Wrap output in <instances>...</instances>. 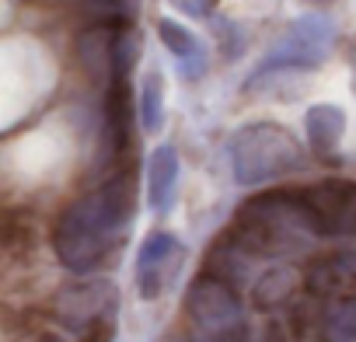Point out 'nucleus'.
<instances>
[{
    "mask_svg": "<svg viewBox=\"0 0 356 342\" xmlns=\"http://www.w3.org/2000/svg\"><path fill=\"white\" fill-rule=\"evenodd\" d=\"M171 4L182 15H189V18H207V15H213L217 0H171Z\"/></svg>",
    "mask_w": 356,
    "mask_h": 342,
    "instance_id": "18",
    "label": "nucleus"
},
{
    "mask_svg": "<svg viewBox=\"0 0 356 342\" xmlns=\"http://www.w3.org/2000/svg\"><path fill=\"white\" fill-rule=\"evenodd\" d=\"M161 105H164V98H161V77L157 74H147V81L140 88V122H143L147 133L161 129Z\"/></svg>",
    "mask_w": 356,
    "mask_h": 342,
    "instance_id": "15",
    "label": "nucleus"
},
{
    "mask_svg": "<svg viewBox=\"0 0 356 342\" xmlns=\"http://www.w3.org/2000/svg\"><path fill=\"white\" fill-rule=\"evenodd\" d=\"M297 283H300V276H297L293 266H273V269H266V272L255 279L252 297H255L259 307H280V304H286V300L293 297Z\"/></svg>",
    "mask_w": 356,
    "mask_h": 342,
    "instance_id": "13",
    "label": "nucleus"
},
{
    "mask_svg": "<svg viewBox=\"0 0 356 342\" xmlns=\"http://www.w3.org/2000/svg\"><path fill=\"white\" fill-rule=\"evenodd\" d=\"M304 206L321 238H353L356 241V182L325 179L318 186L300 189Z\"/></svg>",
    "mask_w": 356,
    "mask_h": 342,
    "instance_id": "7",
    "label": "nucleus"
},
{
    "mask_svg": "<svg viewBox=\"0 0 356 342\" xmlns=\"http://www.w3.org/2000/svg\"><path fill=\"white\" fill-rule=\"evenodd\" d=\"M136 206V182L129 171L105 179L88 196H77L53 227V252L70 272L98 269L122 241Z\"/></svg>",
    "mask_w": 356,
    "mask_h": 342,
    "instance_id": "1",
    "label": "nucleus"
},
{
    "mask_svg": "<svg viewBox=\"0 0 356 342\" xmlns=\"http://www.w3.org/2000/svg\"><path fill=\"white\" fill-rule=\"evenodd\" d=\"M238 342H286V339H283V332L276 325H259V328H248L245 325V332L238 335Z\"/></svg>",
    "mask_w": 356,
    "mask_h": 342,
    "instance_id": "17",
    "label": "nucleus"
},
{
    "mask_svg": "<svg viewBox=\"0 0 356 342\" xmlns=\"http://www.w3.org/2000/svg\"><path fill=\"white\" fill-rule=\"evenodd\" d=\"M332 42H335V28H332L328 18H321V15L297 18L293 28H290V32L269 49V56L255 67V74L248 77V88H255L259 81H266V77L276 74V70H311V67H318V63L328 56Z\"/></svg>",
    "mask_w": 356,
    "mask_h": 342,
    "instance_id": "6",
    "label": "nucleus"
},
{
    "mask_svg": "<svg viewBox=\"0 0 356 342\" xmlns=\"http://www.w3.org/2000/svg\"><path fill=\"white\" fill-rule=\"evenodd\" d=\"M231 168L241 186H266L304 168L300 143L276 122H252L231 136Z\"/></svg>",
    "mask_w": 356,
    "mask_h": 342,
    "instance_id": "3",
    "label": "nucleus"
},
{
    "mask_svg": "<svg viewBox=\"0 0 356 342\" xmlns=\"http://www.w3.org/2000/svg\"><path fill=\"white\" fill-rule=\"evenodd\" d=\"M147 186H150V206L157 213L171 210L175 203V189H178V150L175 147H157L150 154V168H147Z\"/></svg>",
    "mask_w": 356,
    "mask_h": 342,
    "instance_id": "12",
    "label": "nucleus"
},
{
    "mask_svg": "<svg viewBox=\"0 0 356 342\" xmlns=\"http://www.w3.org/2000/svg\"><path fill=\"white\" fill-rule=\"evenodd\" d=\"M88 8L102 18H115V22H126L133 11H136V0H88Z\"/></svg>",
    "mask_w": 356,
    "mask_h": 342,
    "instance_id": "16",
    "label": "nucleus"
},
{
    "mask_svg": "<svg viewBox=\"0 0 356 342\" xmlns=\"http://www.w3.org/2000/svg\"><path fill=\"white\" fill-rule=\"evenodd\" d=\"M321 335L325 342H356V293L332 297L321 314Z\"/></svg>",
    "mask_w": 356,
    "mask_h": 342,
    "instance_id": "14",
    "label": "nucleus"
},
{
    "mask_svg": "<svg viewBox=\"0 0 356 342\" xmlns=\"http://www.w3.org/2000/svg\"><path fill=\"white\" fill-rule=\"evenodd\" d=\"M157 35H161V42L171 49V56L178 60V67H182V77H189V81H196V77H203L207 74V49L200 46V39L189 32V28H182L178 22H157Z\"/></svg>",
    "mask_w": 356,
    "mask_h": 342,
    "instance_id": "10",
    "label": "nucleus"
},
{
    "mask_svg": "<svg viewBox=\"0 0 356 342\" xmlns=\"http://www.w3.org/2000/svg\"><path fill=\"white\" fill-rule=\"evenodd\" d=\"M129 122H133V105H129V88L126 77H112L108 98H105V129H102V164H115L129 143Z\"/></svg>",
    "mask_w": 356,
    "mask_h": 342,
    "instance_id": "9",
    "label": "nucleus"
},
{
    "mask_svg": "<svg viewBox=\"0 0 356 342\" xmlns=\"http://www.w3.org/2000/svg\"><path fill=\"white\" fill-rule=\"evenodd\" d=\"M186 314L203 342H238L245 332V307L231 283L207 272L186 293Z\"/></svg>",
    "mask_w": 356,
    "mask_h": 342,
    "instance_id": "5",
    "label": "nucleus"
},
{
    "mask_svg": "<svg viewBox=\"0 0 356 342\" xmlns=\"http://www.w3.org/2000/svg\"><path fill=\"white\" fill-rule=\"evenodd\" d=\"M314 4H328V0H314Z\"/></svg>",
    "mask_w": 356,
    "mask_h": 342,
    "instance_id": "19",
    "label": "nucleus"
},
{
    "mask_svg": "<svg viewBox=\"0 0 356 342\" xmlns=\"http://www.w3.org/2000/svg\"><path fill=\"white\" fill-rule=\"evenodd\" d=\"M182 259V248H178V238L168 231H154L136 255V286L147 300L161 297V290L171 279V269Z\"/></svg>",
    "mask_w": 356,
    "mask_h": 342,
    "instance_id": "8",
    "label": "nucleus"
},
{
    "mask_svg": "<svg viewBox=\"0 0 356 342\" xmlns=\"http://www.w3.org/2000/svg\"><path fill=\"white\" fill-rule=\"evenodd\" d=\"M304 129H307V143L318 157H332L342 143L346 133V112L339 105H314L304 115Z\"/></svg>",
    "mask_w": 356,
    "mask_h": 342,
    "instance_id": "11",
    "label": "nucleus"
},
{
    "mask_svg": "<svg viewBox=\"0 0 356 342\" xmlns=\"http://www.w3.org/2000/svg\"><path fill=\"white\" fill-rule=\"evenodd\" d=\"M115 286L108 279H88L56 293V321L74 342H108L115 335Z\"/></svg>",
    "mask_w": 356,
    "mask_h": 342,
    "instance_id": "4",
    "label": "nucleus"
},
{
    "mask_svg": "<svg viewBox=\"0 0 356 342\" xmlns=\"http://www.w3.org/2000/svg\"><path fill=\"white\" fill-rule=\"evenodd\" d=\"M231 238L252 259H290L321 241L300 189H273L245 200L238 206Z\"/></svg>",
    "mask_w": 356,
    "mask_h": 342,
    "instance_id": "2",
    "label": "nucleus"
}]
</instances>
